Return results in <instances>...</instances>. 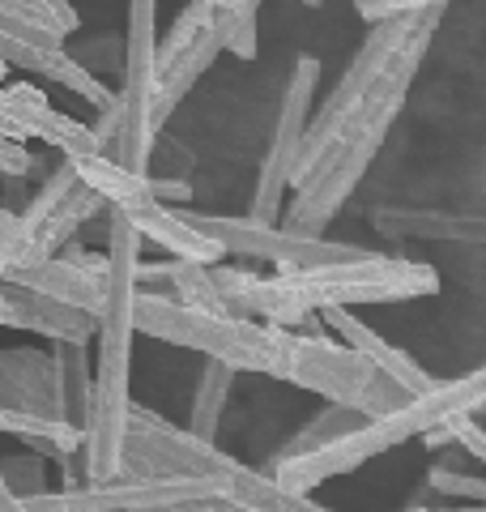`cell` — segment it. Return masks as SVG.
Wrapping results in <instances>:
<instances>
[{
    "instance_id": "5b68a950",
    "label": "cell",
    "mask_w": 486,
    "mask_h": 512,
    "mask_svg": "<svg viewBox=\"0 0 486 512\" xmlns=\"http://www.w3.org/2000/svg\"><path fill=\"white\" fill-rule=\"evenodd\" d=\"M133 325L145 338H158L180 350H197V355L231 367V372L278 376V363H282V338H286L282 325L226 316V312H192L154 291H137Z\"/></svg>"
},
{
    "instance_id": "9c48e42d",
    "label": "cell",
    "mask_w": 486,
    "mask_h": 512,
    "mask_svg": "<svg viewBox=\"0 0 486 512\" xmlns=\"http://www.w3.org/2000/svg\"><path fill=\"white\" fill-rule=\"evenodd\" d=\"M180 218L214 239L222 256L269 261V265H278V274H295V269H312V265H329V261H350V256L363 252V248L337 244V239H324V235H295V231L278 227V222L197 214V210H184V205H180Z\"/></svg>"
},
{
    "instance_id": "52a82bcc",
    "label": "cell",
    "mask_w": 486,
    "mask_h": 512,
    "mask_svg": "<svg viewBox=\"0 0 486 512\" xmlns=\"http://www.w3.org/2000/svg\"><path fill=\"white\" fill-rule=\"evenodd\" d=\"M393 124H397V116H380L371 124L350 128L299 184H290L295 188V201L286 205L278 227L295 231V235H324V227L342 214V205L354 197V188L363 184V175L371 163H376V154H380Z\"/></svg>"
},
{
    "instance_id": "4dcf8cb0",
    "label": "cell",
    "mask_w": 486,
    "mask_h": 512,
    "mask_svg": "<svg viewBox=\"0 0 486 512\" xmlns=\"http://www.w3.org/2000/svg\"><path fill=\"white\" fill-rule=\"evenodd\" d=\"M303 5H307V9H320V5H324V0H303Z\"/></svg>"
},
{
    "instance_id": "ba28073f",
    "label": "cell",
    "mask_w": 486,
    "mask_h": 512,
    "mask_svg": "<svg viewBox=\"0 0 486 512\" xmlns=\"http://www.w3.org/2000/svg\"><path fill=\"white\" fill-rule=\"evenodd\" d=\"M158 5L128 0V39H124V86L116 94V141L111 154L133 175H150V158L162 128L154 124V43H158Z\"/></svg>"
},
{
    "instance_id": "f546056e",
    "label": "cell",
    "mask_w": 486,
    "mask_h": 512,
    "mask_svg": "<svg viewBox=\"0 0 486 512\" xmlns=\"http://www.w3.org/2000/svg\"><path fill=\"white\" fill-rule=\"evenodd\" d=\"M0 512H26V504H22V500H13L5 483H0Z\"/></svg>"
},
{
    "instance_id": "d6986e66",
    "label": "cell",
    "mask_w": 486,
    "mask_h": 512,
    "mask_svg": "<svg viewBox=\"0 0 486 512\" xmlns=\"http://www.w3.org/2000/svg\"><path fill=\"white\" fill-rule=\"evenodd\" d=\"M239 372H231V367H222L209 359L205 372L197 380V393H192V414H188V431L201 440H214L218 436V423H222V410L226 402H231V384H235Z\"/></svg>"
},
{
    "instance_id": "7402d4cb",
    "label": "cell",
    "mask_w": 486,
    "mask_h": 512,
    "mask_svg": "<svg viewBox=\"0 0 486 512\" xmlns=\"http://www.w3.org/2000/svg\"><path fill=\"white\" fill-rule=\"evenodd\" d=\"M423 444L427 448H444V444H457L465 448L474 461H486V431L478 423V410H465V414H452V419L435 423L423 431Z\"/></svg>"
},
{
    "instance_id": "e0dca14e",
    "label": "cell",
    "mask_w": 486,
    "mask_h": 512,
    "mask_svg": "<svg viewBox=\"0 0 486 512\" xmlns=\"http://www.w3.org/2000/svg\"><path fill=\"white\" fill-rule=\"evenodd\" d=\"M5 282H18V286H30V291H43L60 303H69L77 312H90L99 316L103 308V274H94V269H81L73 261H64V256H43V261H30V265H18L9 269Z\"/></svg>"
},
{
    "instance_id": "7a4b0ae2",
    "label": "cell",
    "mask_w": 486,
    "mask_h": 512,
    "mask_svg": "<svg viewBox=\"0 0 486 512\" xmlns=\"http://www.w3.org/2000/svg\"><path fill=\"white\" fill-rule=\"evenodd\" d=\"M111 218L107 227V269H103V308L94 316V380H90V410H86V444H81V470L86 483H116L120 478V453H124V427L133 410V303H137V261L141 244L137 227L120 210H103Z\"/></svg>"
},
{
    "instance_id": "4fadbf2b",
    "label": "cell",
    "mask_w": 486,
    "mask_h": 512,
    "mask_svg": "<svg viewBox=\"0 0 486 512\" xmlns=\"http://www.w3.org/2000/svg\"><path fill=\"white\" fill-rule=\"evenodd\" d=\"M0 410L60 419V380H56L52 350L43 346L0 350Z\"/></svg>"
},
{
    "instance_id": "7c38bea8",
    "label": "cell",
    "mask_w": 486,
    "mask_h": 512,
    "mask_svg": "<svg viewBox=\"0 0 486 512\" xmlns=\"http://www.w3.org/2000/svg\"><path fill=\"white\" fill-rule=\"evenodd\" d=\"M0 137L22 141V146L26 141H43V146H52L64 158H86L107 150L90 133V124L56 111L35 82H0Z\"/></svg>"
},
{
    "instance_id": "83f0119b",
    "label": "cell",
    "mask_w": 486,
    "mask_h": 512,
    "mask_svg": "<svg viewBox=\"0 0 486 512\" xmlns=\"http://www.w3.org/2000/svg\"><path fill=\"white\" fill-rule=\"evenodd\" d=\"M158 512H243V508L218 504V500H205V504H180V508H158Z\"/></svg>"
},
{
    "instance_id": "4316f807",
    "label": "cell",
    "mask_w": 486,
    "mask_h": 512,
    "mask_svg": "<svg viewBox=\"0 0 486 512\" xmlns=\"http://www.w3.org/2000/svg\"><path fill=\"white\" fill-rule=\"evenodd\" d=\"M30 171H35V154L22 141L0 137V175H30Z\"/></svg>"
},
{
    "instance_id": "ac0fdd59",
    "label": "cell",
    "mask_w": 486,
    "mask_h": 512,
    "mask_svg": "<svg viewBox=\"0 0 486 512\" xmlns=\"http://www.w3.org/2000/svg\"><path fill=\"white\" fill-rule=\"evenodd\" d=\"M52 359H56V380H60V419L81 427L90 410V355L77 342H52Z\"/></svg>"
},
{
    "instance_id": "f1b7e54d",
    "label": "cell",
    "mask_w": 486,
    "mask_h": 512,
    "mask_svg": "<svg viewBox=\"0 0 486 512\" xmlns=\"http://www.w3.org/2000/svg\"><path fill=\"white\" fill-rule=\"evenodd\" d=\"M401 512H486L482 504H469V508H427V504H410V508H401Z\"/></svg>"
},
{
    "instance_id": "484cf974",
    "label": "cell",
    "mask_w": 486,
    "mask_h": 512,
    "mask_svg": "<svg viewBox=\"0 0 486 512\" xmlns=\"http://www.w3.org/2000/svg\"><path fill=\"white\" fill-rule=\"evenodd\" d=\"M22 5H30V9H35V13H39V18H43L47 26H52V30H56V35H60V39H69V35H73V30L81 26V18H77V9L69 5V0H22Z\"/></svg>"
},
{
    "instance_id": "603a6c76",
    "label": "cell",
    "mask_w": 486,
    "mask_h": 512,
    "mask_svg": "<svg viewBox=\"0 0 486 512\" xmlns=\"http://www.w3.org/2000/svg\"><path fill=\"white\" fill-rule=\"evenodd\" d=\"M0 483L9 487L13 500H35L47 491V461L43 453H9L0 457Z\"/></svg>"
},
{
    "instance_id": "277c9868",
    "label": "cell",
    "mask_w": 486,
    "mask_h": 512,
    "mask_svg": "<svg viewBox=\"0 0 486 512\" xmlns=\"http://www.w3.org/2000/svg\"><path fill=\"white\" fill-rule=\"evenodd\" d=\"M482 402H486V372H482V367H474V372H465L457 380H435L431 389L414 393L410 402H401L397 410L376 414V419H359L346 431V436L320 444V448H312V453L273 457L269 474L278 478L286 491L307 495V491H316L324 483H333V478L359 470L363 461L388 453V448L423 436L427 427L452 419V414L482 410Z\"/></svg>"
},
{
    "instance_id": "9a60e30c",
    "label": "cell",
    "mask_w": 486,
    "mask_h": 512,
    "mask_svg": "<svg viewBox=\"0 0 486 512\" xmlns=\"http://www.w3.org/2000/svg\"><path fill=\"white\" fill-rule=\"evenodd\" d=\"M111 210H120L137 227L141 239L158 244L167 256H175V261H197V265L222 261V248L209 235H201L192 222L180 218V205H167V201H154V197H133L124 205H111Z\"/></svg>"
},
{
    "instance_id": "5bb4252c",
    "label": "cell",
    "mask_w": 486,
    "mask_h": 512,
    "mask_svg": "<svg viewBox=\"0 0 486 512\" xmlns=\"http://www.w3.org/2000/svg\"><path fill=\"white\" fill-rule=\"evenodd\" d=\"M0 325L9 329H26V333H43L47 342H77L86 346L94 338V316L77 312L69 303H60L43 291L30 286L5 282L0 278Z\"/></svg>"
},
{
    "instance_id": "8fae6325",
    "label": "cell",
    "mask_w": 486,
    "mask_h": 512,
    "mask_svg": "<svg viewBox=\"0 0 486 512\" xmlns=\"http://www.w3.org/2000/svg\"><path fill=\"white\" fill-rule=\"evenodd\" d=\"M316 86H320V60L299 56L295 69H290L286 94H282V111H278V124H273L269 150L261 158V175H256V197H252V214H248L256 222L282 218V192L290 188V175H295V163H299L303 133H307V120H312Z\"/></svg>"
},
{
    "instance_id": "6da1fadb",
    "label": "cell",
    "mask_w": 486,
    "mask_h": 512,
    "mask_svg": "<svg viewBox=\"0 0 486 512\" xmlns=\"http://www.w3.org/2000/svg\"><path fill=\"white\" fill-rule=\"evenodd\" d=\"M214 291L231 316L265 320V325L299 329L307 316L329 308H363V303H410L440 295V274L427 261L410 256H380L359 252L350 261H329L295 274L261 278L252 269L209 265Z\"/></svg>"
},
{
    "instance_id": "d4e9b609",
    "label": "cell",
    "mask_w": 486,
    "mask_h": 512,
    "mask_svg": "<svg viewBox=\"0 0 486 512\" xmlns=\"http://www.w3.org/2000/svg\"><path fill=\"white\" fill-rule=\"evenodd\" d=\"M431 5H452V0H354V13H359L367 26H376L384 18H405V13H418Z\"/></svg>"
},
{
    "instance_id": "cb8c5ba5",
    "label": "cell",
    "mask_w": 486,
    "mask_h": 512,
    "mask_svg": "<svg viewBox=\"0 0 486 512\" xmlns=\"http://www.w3.org/2000/svg\"><path fill=\"white\" fill-rule=\"evenodd\" d=\"M427 491L431 495H444V500H469V504H482L486 500V478L478 474H461L444 466V461H435L427 470Z\"/></svg>"
},
{
    "instance_id": "8992f818",
    "label": "cell",
    "mask_w": 486,
    "mask_h": 512,
    "mask_svg": "<svg viewBox=\"0 0 486 512\" xmlns=\"http://www.w3.org/2000/svg\"><path fill=\"white\" fill-rule=\"evenodd\" d=\"M282 384H295L324 397L333 406H346L363 419L397 410L401 402H410V393L401 384L388 380L380 367H371L359 350H350L346 342H333L324 333H307V329H286L282 338V363L278 376Z\"/></svg>"
},
{
    "instance_id": "2e32d148",
    "label": "cell",
    "mask_w": 486,
    "mask_h": 512,
    "mask_svg": "<svg viewBox=\"0 0 486 512\" xmlns=\"http://www.w3.org/2000/svg\"><path fill=\"white\" fill-rule=\"evenodd\" d=\"M324 320H329V329L337 333V338H342L350 350H359V355L371 363V367H380V372L393 380V384H401L405 393H423V389H431L435 384V376L431 372H423V367H418V359L414 355H405L401 346H393V342H384L376 329L371 325H363L359 316H354L350 308H329V312H320Z\"/></svg>"
},
{
    "instance_id": "3957f363",
    "label": "cell",
    "mask_w": 486,
    "mask_h": 512,
    "mask_svg": "<svg viewBox=\"0 0 486 512\" xmlns=\"http://www.w3.org/2000/svg\"><path fill=\"white\" fill-rule=\"evenodd\" d=\"M120 478H201L214 487L218 504L243 512H329L307 495L286 491L273 474H261L235 461L231 453H222L214 440L192 436L188 427H175L137 402L128 410L124 427Z\"/></svg>"
},
{
    "instance_id": "30bf717a",
    "label": "cell",
    "mask_w": 486,
    "mask_h": 512,
    "mask_svg": "<svg viewBox=\"0 0 486 512\" xmlns=\"http://www.w3.org/2000/svg\"><path fill=\"white\" fill-rule=\"evenodd\" d=\"M103 210H107V201L99 197V192L81 184L69 163H60L43 180V188L30 197L26 210H13V244L9 248H13V256H18V265L56 256L77 235L81 222L99 218Z\"/></svg>"
},
{
    "instance_id": "44dd1931",
    "label": "cell",
    "mask_w": 486,
    "mask_h": 512,
    "mask_svg": "<svg viewBox=\"0 0 486 512\" xmlns=\"http://www.w3.org/2000/svg\"><path fill=\"white\" fill-rule=\"evenodd\" d=\"M363 414H354V410H346V406H324L320 414L307 427H299L295 436H290V444L282 448L278 457H299V453H312V448H320V444H329V440H337V436H346V431L359 423Z\"/></svg>"
},
{
    "instance_id": "ffe728a7",
    "label": "cell",
    "mask_w": 486,
    "mask_h": 512,
    "mask_svg": "<svg viewBox=\"0 0 486 512\" xmlns=\"http://www.w3.org/2000/svg\"><path fill=\"white\" fill-rule=\"evenodd\" d=\"M0 35L35 47V52H43V56H60L64 52V39L39 18L35 9L22 5V0H0Z\"/></svg>"
}]
</instances>
